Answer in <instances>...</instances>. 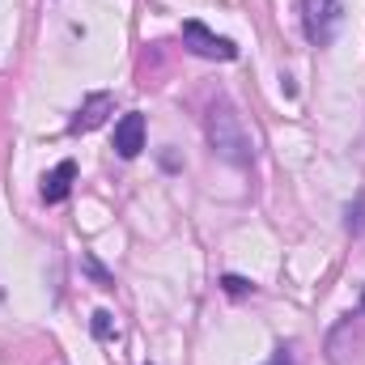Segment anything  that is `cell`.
<instances>
[{
  "label": "cell",
  "mask_w": 365,
  "mask_h": 365,
  "mask_svg": "<svg viewBox=\"0 0 365 365\" xmlns=\"http://www.w3.org/2000/svg\"><path fill=\"white\" fill-rule=\"evenodd\" d=\"M208 140L230 166H251V136L242 128V115L225 98H217L208 106Z\"/></svg>",
  "instance_id": "6da1fadb"
},
{
  "label": "cell",
  "mask_w": 365,
  "mask_h": 365,
  "mask_svg": "<svg viewBox=\"0 0 365 365\" xmlns=\"http://www.w3.org/2000/svg\"><path fill=\"white\" fill-rule=\"evenodd\" d=\"M302 26L314 47H327L344 26V4L340 0H302Z\"/></svg>",
  "instance_id": "7a4b0ae2"
},
{
  "label": "cell",
  "mask_w": 365,
  "mask_h": 365,
  "mask_svg": "<svg viewBox=\"0 0 365 365\" xmlns=\"http://www.w3.org/2000/svg\"><path fill=\"white\" fill-rule=\"evenodd\" d=\"M182 47L195 51V56H204V60H234L238 56V47L230 38L212 34L204 21H182Z\"/></svg>",
  "instance_id": "3957f363"
},
{
  "label": "cell",
  "mask_w": 365,
  "mask_h": 365,
  "mask_svg": "<svg viewBox=\"0 0 365 365\" xmlns=\"http://www.w3.org/2000/svg\"><path fill=\"white\" fill-rule=\"evenodd\" d=\"M140 149H145V115H140V110H128V115L115 123V153L132 162Z\"/></svg>",
  "instance_id": "277c9868"
},
{
  "label": "cell",
  "mask_w": 365,
  "mask_h": 365,
  "mask_svg": "<svg viewBox=\"0 0 365 365\" xmlns=\"http://www.w3.org/2000/svg\"><path fill=\"white\" fill-rule=\"evenodd\" d=\"M73 179H77V162H60L56 170H47V175H43V200H47V204H60V200H68Z\"/></svg>",
  "instance_id": "5b68a950"
},
{
  "label": "cell",
  "mask_w": 365,
  "mask_h": 365,
  "mask_svg": "<svg viewBox=\"0 0 365 365\" xmlns=\"http://www.w3.org/2000/svg\"><path fill=\"white\" fill-rule=\"evenodd\" d=\"M110 106H115L110 93H93V98H86V106L77 110V119H73L68 128H73V132H93V128L110 115Z\"/></svg>",
  "instance_id": "8992f818"
},
{
  "label": "cell",
  "mask_w": 365,
  "mask_h": 365,
  "mask_svg": "<svg viewBox=\"0 0 365 365\" xmlns=\"http://www.w3.org/2000/svg\"><path fill=\"white\" fill-rule=\"evenodd\" d=\"M86 272H90L93 280H98V284H102V289H115V276L106 272V268H102V264H98V259H93V255H86Z\"/></svg>",
  "instance_id": "52a82bcc"
},
{
  "label": "cell",
  "mask_w": 365,
  "mask_h": 365,
  "mask_svg": "<svg viewBox=\"0 0 365 365\" xmlns=\"http://www.w3.org/2000/svg\"><path fill=\"white\" fill-rule=\"evenodd\" d=\"M110 331H115L110 310H98V314H93V336H98V340H110Z\"/></svg>",
  "instance_id": "ba28073f"
},
{
  "label": "cell",
  "mask_w": 365,
  "mask_h": 365,
  "mask_svg": "<svg viewBox=\"0 0 365 365\" xmlns=\"http://www.w3.org/2000/svg\"><path fill=\"white\" fill-rule=\"evenodd\" d=\"M221 284H225V293H230V297H242V293H251V280H242V276H225Z\"/></svg>",
  "instance_id": "9c48e42d"
},
{
  "label": "cell",
  "mask_w": 365,
  "mask_h": 365,
  "mask_svg": "<svg viewBox=\"0 0 365 365\" xmlns=\"http://www.w3.org/2000/svg\"><path fill=\"white\" fill-rule=\"evenodd\" d=\"M361 208H365V200L357 195V204L349 208V230H353V234H361V225H365V221H361Z\"/></svg>",
  "instance_id": "30bf717a"
},
{
  "label": "cell",
  "mask_w": 365,
  "mask_h": 365,
  "mask_svg": "<svg viewBox=\"0 0 365 365\" xmlns=\"http://www.w3.org/2000/svg\"><path fill=\"white\" fill-rule=\"evenodd\" d=\"M268 365H293V361H289V353L280 349V353H276V357H272V361H268Z\"/></svg>",
  "instance_id": "8fae6325"
},
{
  "label": "cell",
  "mask_w": 365,
  "mask_h": 365,
  "mask_svg": "<svg viewBox=\"0 0 365 365\" xmlns=\"http://www.w3.org/2000/svg\"><path fill=\"white\" fill-rule=\"evenodd\" d=\"M361 310H365V293H361Z\"/></svg>",
  "instance_id": "7c38bea8"
}]
</instances>
